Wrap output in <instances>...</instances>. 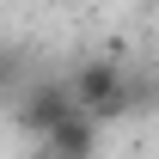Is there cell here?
<instances>
[{
    "instance_id": "cell-3",
    "label": "cell",
    "mask_w": 159,
    "mask_h": 159,
    "mask_svg": "<svg viewBox=\"0 0 159 159\" xmlns=\"http://www.w3.org/2000/svg\"><path fill=\"white\" fill-rule=\"evenodd\" d=\"M43 141H49V159H92L98 153V122L86 116V110H67Z\"/></svg>"
},
{
    "instance_id": "cell-1",
    "label": "cell",
    "mask_w": 159,
    "mask_h": 159,
    "mask_svg": "<svg viewBox=\"0 0 159 159\" xmlns=\"http://www.w3.org/2000/svg\"><path fill=\"white\" fill-rule=\"evenodd\" d=\"M67 86H74V98H80V110L98 122H122V116H135L141 104H135V74L122 67V61H110V55H86L67 74Z\"/></svg>"
},
{
    "instance_id": "cell-4",
    "label": "cell",
    "mask_w": 159,
    "mask_h": 159,
    "mask_svg": "<svg viewBox=\"0 0 159 159\" xmlns=\"http://www.w3.org/2000/svg\"><path fill=\"white\" fill-rule=\"evenodd\" d=\"M19 86H25V55L0 49V92H19Z\"/></svg>"
},
{
    "instance_id": "cell-2",
    "label": "cell",
    "mask_w": 159,
    "mask_h": 159,
    "mask_svg": "<svg viewBox=\"0 0 159 159\" xmlns=\"http://www.w3.org/2000/svg\"><path fill=\"white\" fill-rule=\"evenodd\" d=\"M67 110H80V98H74V86L67 80H25L19 92H12V122H19L25 135H49Z\"/></svg>"
},
{
    "instance_id": "cell-5",
    "label": "cell",
    "mask_w": 159,
    "mask_h": 159,
    "mask_svg": "<svg viewBox=\"0 0 159 159\" xmlns=\"http://www.w3.org/2000/svg\"><path fill=\"white\" fill-rule=\"evenodd\" d=\"M153 12H159V0H153Z\"/></svg>"
}]
</instances>
